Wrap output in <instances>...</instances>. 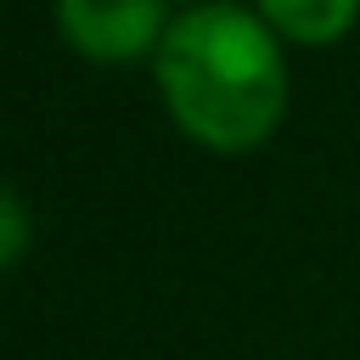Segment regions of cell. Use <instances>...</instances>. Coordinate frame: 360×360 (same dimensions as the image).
<instances>
[{
	"label": "cell",
	"instance_id": "1",
	"mask_svg": "<svg viewBox=\"0 0 360 360\" xmlns=\"http://www.w3.org/2000/svg\"><path fill=\"white\" fill-rule=\"evenodd\" d=\"M158 90L191 141L248 152L281 124L287 68L270 22L236 6H197L158 45Z\"/></svg>",
	"mask_w": 360,
	"mask_h": 360
},
{
	"label": "cell",
	"instance_id": "2",
	"mask_svg": "<svg viewBox=\"0 0 360 360\" xmlns=\"http://www.w3.org/2000/svg\"><path fill=\"white\" fill-rule=\"evenodd\" d=\"M56 22L68 45L90 62H129L163 45V0H56Z\"/></svg>",
	"mask_w": 360,
	"mask_h": 360
},
{
	"label": "cell",
	"instance_id": "4",
	"mask_svg": "<svg viewBox=\"0 0 360 360\" xmlns=\"http://www.w3.org/2000/svg\"><path fill=\"white\" fill-rule=\"evenodd\" d=\"M22 248H28V208L17 202L11 186H0V270L17 264Z\"/></svg>",
	"mask_w": 360,
	"mask_h": 360
},
{
	"label": "cell",
	"instance_id": "3",
	"mask_svg": "<svg viewBox=\"0 0 360 360\" xmlns=\"http://www.w3.org/2000/svg\"><path fill=\"white\" fill-rule=\"evenodd\" d=\"M259 17L270 34H287L298 45H332L354 28L360 0H259Z\"/></svg>",
	"mask_w": 360,
	"mask_h": 360
}]
</instances>
